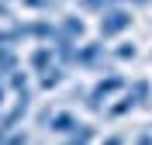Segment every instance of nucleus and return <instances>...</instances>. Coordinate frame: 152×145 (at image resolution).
<instances>
[{"label": "nucleus", "instance_id": "obj_1", "mask_svg": "<svg viewBox=\"0 0 152 145\" xmlns=\"http://www.w3.org/2000/svg\"><path fill=\"white\" fill-rule=\"evenodd\" d=\"M132 28V10H124V7H107L104 14H100V38H118L121 31Z\"/></svg>", "mask_w": 152, "mask_h": 145}, {"label": "nucleus", "instance_id": "obj_2", "mask_svg": "<svg viewBox=\"0 0 152 145\" xmlns=\"http://www.w3.org/2000/svg\"><path fill=\"white\" fill-rule=\"evenodd\" d=\"M121 90H124V76H114L111 73L107 79H100V83L86 93V107H90V111H104V104L111 100L114 93H121Z\"/></svg>", "mask_w": 152, "mask_h": 145}, {"label": "nucleus", "instance_id": "obj_3", "mask_svg": "<svg viewBox=\"0 0 152 145\" xmlns=\"http://www.w3.org/2000/svg\"><path fill=\"white\" fill-rule=\"evenodd\" d=\"M42 121H45V125H48V131H56V135H73L76 128H80L76 114H69V111H56V114H42Z\"/></svg>", "mask_w": 152, "mask_h": 145}, {"label": "nucleus", "instance_id": "obj_4", "mask_svg": "<svg viewBox=\"0 0 152 145\" xmlns=\"http://www.w3.org/2000/svg\"><path fill=\"white\" fill-rule=\"evenodd\" d=\"M100 59H104V45H100V42H83V45H76V55H73L76 66L94 69Z\"/></svg>", "mask_w": 152, "mask_h": 145}, {"label": "nucleus", "instance_id": "obj_5", "mask_svg": "<svg viewBox=\"0 0 152 145\" xmlns=\"http://www.w3.org/2000/svg\"><path fill=\"white\" fill-rule=\"evenodd\" d=\"M28 66L35 69L38 76H42V73H48V69L56 66V52H52V45H38V48H31V55H28Z\"/></svg>", "mask_w": 152, "mask_h": 145}, {"label": "nucleus", "instance_id": "obj_6", "mask_svg": "<svg viewBox=\"0 0 152 145\" xmlns=\"http://www.w3.org/2000/svg\"><path fill=\"white\" fill-rule=\"evenodd\" d=\"M128 97L135 100V107H149V100H152V83H149V79H135L132 87H128Z\"/></svg>", "mask_w": 152, "mask_h": 145}, {"label": "nucleus", "instance_id": "obj_7", "mask_svg": "<svg viewBox=\"0 0 152 145\" xmlns=\"http://www.w3.org/2000/svg\"><path fill=\"white\" fill-rule=\"evenodd\" d=\"M18 69V55H14V45H0V76H10Z\"/></svg>", "mask_w": 152, "mask_h": 145}, {"label": "nucleus", "instance_id": "obj_8", "mask_svg": "<svg viewBox=\"0 0 152 145\" xmlns=\"http://www.w3.org/2000/svg\"><path fill=\"white\" fill-rule=\"evenodd\" d=\"M59 31H62V35H66V38H83V35H86V24H83V21H80V17H66V21H62V24H59Z\"/></svg>", "mask_w": 152, "mask_h": 145}, {"label": "nucleus", "instance_id": "obj_9", "mask_svg": "<svg viewBox=\"0 0 152 145\" xmlns=\"http://www.w3.org/2000/svg\"><path fill=\"white\" fill-rule=\"evenodd\" d=\"M62 79H66V73H62V66H52L48 73H42V76H38V83H42L45 90H52V87H59Z\"/></svg>", "mask_w": 152, "mask_h": 145}, {"label": "nucleus", "instance_id": "obj_10", "mask_svg": "<svg viewBox=\"0 0 152 145\" xmlns=\"http://www.w3.org/2000/svg\"><path fill=\"white\" fill-rule=\"evenodd\" d=\"M90 138H94V128L80 125V128H76V131H73V135H69L62 145H90Z\"/></svg>", "mask_w": 152, "mask_h": 145}, {"label": "nucleus", "instance_id": "obj_11", "mask_svg": "<svg viewBox=\"0 0 152 145\" xmlns=\"http://www.w3.org/2000/svg\"><path fill=\"white\" fill-rule=\"evenodd\" d=\"M135 52H138V48H135V45H132V42H121V45L114 48L111 55H114V59H118V62H128V59H135Z\"/></svg>", "mask_w": 152, "mask_h": 145}, {"label": "nucleus", "instance_id": "obj_12", "mask_svg": "<svg viewBox=\"0 0 152 145\" xmlns=\"http://www.w3.org/2000/svg\"><path fill=\"white\" fill-rule=\"evenodd\" d=\"M114 4H121V0H80L83 10H100V14H104L107 7H114Z\"/></svg>", "mask_w": 152, "mask_h": 145}, {"label": "nucleus", "instance_id": "obj_13", "mask_svg": "<svg viewBox=\"0 0 152 145\" xmlns=\"http://www.w3.org/2000/svg\"><path fill=\"white\" fill-rule=\"evenodd\" d=\"M4 145H28V135H24V131H7Z\"/></svg>", "mask_w": 152, "mask_h": 145}, {"label": "nucleus", "instance_id": "obj_14", "mask_svg": "<svg viewBox=\"0 0 152 145\" xmlns=\"http://www.w3.org/2000/svg\"><path fill=\"white\" fill-rule=\"evenodd\" d=\"M21 4H24V7H31V10H42V7H48V4H52V0H21Z\"/></svg>", "mask_w": 152, "mask_h": 145}, {"label": "nucleus", "instance_id": "obj_15", "mask_svg": "<svg viewBox=\"0 0 152 145\" xmlns=\"http://www.w3.org/2000/svg\"><path fill=\"white\" fill-rule=\"evenodd\" d=\"M135 145H152V131H142V135H135Z\"/></svg>", "mask_w": 152, "mask_h": 145}, {"label": "nucleus", "instance_id": "obj_16", "mask_svg": "<svg viewBox=\"0 0 152 145\" xmlns=\"http://www.w3.org/2000/svg\"><path fill=\"white\" fill-rule=\"evenodd\" d=\"M4 93H7V79L0 76V107H4Z\"/></svg>", "mask_w": 152, "mask_h": 145}, {"label": "nucleus", "instance_id": "obj_17", "mask_svg": "<svg viewBox=\"0 0 152 145\" xmlns=\"http://www.w3.org/2000/svg\"><path fill=\"white\" fill-rule=\"evenodd\" d=\"M132 4H149V0H132Z\"/></svg>", "mask_w": 152, "mask_h": 145}]
</instances>
